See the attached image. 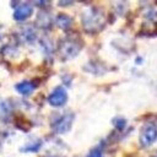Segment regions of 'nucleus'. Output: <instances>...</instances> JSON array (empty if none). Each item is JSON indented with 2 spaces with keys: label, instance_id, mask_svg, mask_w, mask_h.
Here are the masks:
<instances>
[{
  "label": "nucleus",
  "instance_id": "obj_1",
  "mask_svg": "<svg viewBox=\"0 0 157 157\" xmlns=\"http://www.w3.org/2000/svg\"><path fill=\"white\" fill-rule=\"evenodd\" d=\"M157 140V126L153 123H147L140 131V142L144 147L152 145Z\"/></svg>",
  "mask_w": 157,
  "mask_h": 157
},
{
  "label": "nucleus",
  "instance_id": "obj_2",
  "mask_svg": "<svg viewBox=\"0 0 157 157\" xmlns=\"http://www.w3.org/2000/svg\"><path fill=\"white\" fill-rule=\"evenodd\" d=\"M66 99H67V94H66V91H65L63 87H56V88L52 92V94L49 96V98H48L49 103H50L52 105H54V107H60V105H63V104L66 102Z\"/></svg>",
  "mask_w": 157,
  "mask_h": 157
},
{
  "label": "nucleus",
  "instance_id": "obj_3",
  "mask_svg": "<svg viewBox=\"0 0 157 157\" xmlns=\"http://www.w3.org/2000/svg\"><path fill=\"white\" fill-rule=\"evenodd\" d=\"M72 121V117L71 114H64L63 117H60V119H58L54 124V129L58 132H65L66 130H69L70 125Z\"/></svg>",
  "mask_w": 157,
  "mask_h": 157
},
{
  "label": "nucleus",
  "instance_id": "obj_4",
  "mask_svg": "<svg viewBox=\"0 0 157 157\" xmlns=\"http://www.w3.org/2000/svg\"><path fill=\"white\" fill-rule=\"evenodd\" d=\"M32 13V7L28 5V4H21L16 10H15V18L17 21H23L26 20L27 17H29Z\"/></svg>",
  "mask_w": 157,
  "mask_h": 157
},
{
  "label": "nucleus",
  "instance_id": "obj_5",
  "mask_svg": "<svg viewBox=\"0 0 157 157\" xmlns=\"http://www.w3.org/2000/svg\"><path fill=\"white\" fill-rule=\"evenodd\" d=\"M16 88H17V91H18L20 93H22V94H29V93L34 90V85H33L32 82H29V81H23V82L18 83V85L16 86Z\"/></svg>",
  "mask_w": 157,
  "mask_h": 157
},
{
  "label": "nucleus",
  "instance_id": "obj_6",
  "mask_svg": "<svg viewBox=\"0 0 157 157\" xmlns=\"http://www.w3.org/2000/svg\"><path fill=\"white\" fill-rule=\"evenodd\" d=\"M88 157H103V156H102V152H101L99 150H93V151L88 155Z\"/></svg>",
  "mask_w": 157,
  "mask_h": 157
}]
</instances>
